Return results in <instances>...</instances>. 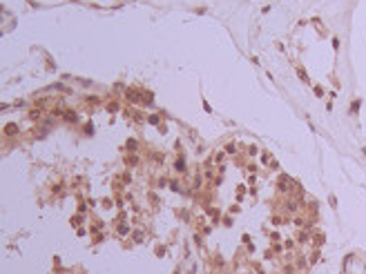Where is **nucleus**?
<instances>
[{"mask_svg": "<svg viewBox=\"0 0 366 274\" xmlns=\"http://www.w3.org/2000/svg\"><path fill=\"white\" fill-rule=\"evenodd\" d=\"M7 134H16V125H9V127H7Z\"/></svg>", "mask_w": 366, "mask_h": 274, "instance_id": "1", "label": "nucleus"}]
</instances>
